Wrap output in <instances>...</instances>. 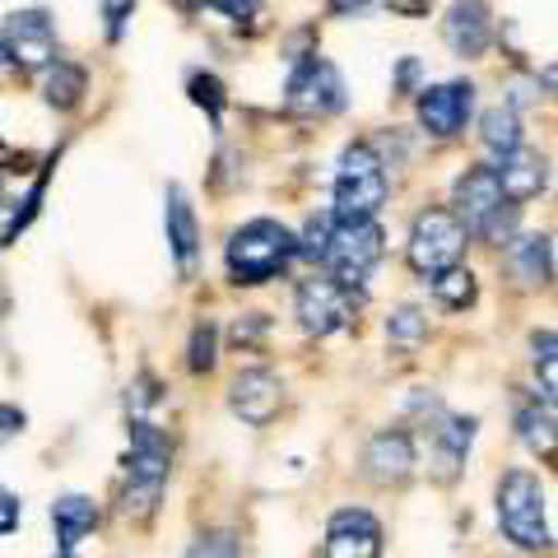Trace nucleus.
<instances>
[{
	"label": "nucleus",
	"mask_w": 558,
	"mask_h": 558,
	"mask_svg": "<svg viewBox=\"0 0 558 558\" xmlns=\"http://www.w3.org/2000/svg\"><path fill=\"white\" fill-rule=\"evenodd\" d=\"M299 256V238L279 219H252L233 229L229 247H223V266H229L233 284H266V279L284 275L289 260Z\"/></svg>",
	"instance_id": "f257e3e1"
},
{
	"label": "nucleus",
	"mask_w": 558,
	"mask_h": 558,
	"mask_svg": "<svg viewBox=\"0 0 558 558\" xmlns=\"http://www.w3.org/2000/svg\"><path fill=\"white\" fill-rule=\"evenodd\" d=\"M172 475V447L168 438L145 418L131 424V451H126V480H121V512L126 517H149L159 508L163 488Z\"/></svg>",
	"instance_id": "f03ea898"
},
{
	"label": "nucleus",
	"mask_w": 558,
	"mask_h": 558,
	"mask_svg": "<svg viewBox=\"0 0 558 558\" xmlns=\"http://www.w3.org/2000/svg\"><path fill=\"white\" fill-rule=\"evenodd\" d=\"M387 163L373 145H349L336 163V182H330V215L336 219H377L387 205Z\"/></svg>",
	"instance_id": "7ed1b4c3"
},
{
	"label": "nucleus",
	"mask_w": 558,
	"mask_h": 558,
	"mask_svg": "<svg viewBox=\"0 0 558 558\" xmlns=\"http://www.w3.org/2000/svg\"><path fill=\"white\" fill-rule=\"evenodd\" d=\"M545 484H539L531 470H508L498 484V526L512 539L517 549L545 554L549 539V508H545Z\"/></svg>",
	"instance_id": "20e7f679"
},
{
	"label": "nucleus",
	"mask_w": 558,
	"mask_h": 558,
	"mask_svg": "<svg viewBox=\"0 0 558 558\" xmlns=\"http://www.w3.org/2000/svg\"><path fill=\"white\" fill-rule=\"evenodd\" d=\"M381 252H387V233H381L377 219H336L330 223V238H326V252H322V266L330 270V279H340V284L363 289L373 266L381 260Z\"/></svg>",
	"instance_id": "39448f33"
},
{
	"label": "nucleus",
	"mask_w": 558,
	"mask_h": 558,
	"mask_svg": "<svg viewBox=\"0 0 558 558\" xmlns=\"http://www.w3.org/2000/svg\"><path fill=\"white\" fill-rule=\"evenodd\" d=\"M512 209L517 205H508V196H502V186H498V172L488 163L465 168L457 178V209H451V215L465 223V233L502 242L512 233Z\"/></svg>",
	"instance_id": "423d86ee"
},
{
	"label": "nucleus",
	"mask_w": 558,
	"mask_h": 558,
	"mask_svg": "<svg viewBox=\"0 0 558 558\" xmlns=\"http://www.w3.org/2000/svg\"><path fill=\"white\" fill-rule=\"evenodd\" d=\"M363 293L354 284H340L330 275H312L293 293V312H299V326L307 336H336V330H349L359 322Z\"/></svg>",
	"instance_id": "0eeeda50"
},
{
	"label": "nucleus",
	"mask_w": 558,
	"mask_h": 558,
	"mask_svg": "<svg viewBox=\"0 0 558 558\" xmlns=\"http://www.w3.org/2000/svg\"><path fill=\"white\" fill-rule=\"evenodd\" d=\"M465 223L451 215V209H424V215L414 219L410 229V242H405V260L410 270L418 275H438L447 266H457V260L465 256Z\"/></svg>",
	"instance_id": "6e6552de"
},
{
	"label": "nucleus",
	"mask_w": 558,
	"mask_h": 558,
	"mask_svg": "<svg viewBox=\"0 0 558 558\" xmlns=\"http://www.w3.org/2000/svg\"><path fill=\"white\" fill-rule=\"evenodd\" d=\"M0 57L5 65L24 70V75H43V70L61 57L57 47V24H51L47 10H14L5 24H0Z\"/></svg>",
	"instance_id": "1a4fd4ad"
},
{
	"label": "nucleus",
	"mask_w": 558,
	"mask_h": 558,
	"mask_svg": "<svg viewBox=\"0 0 558 558\" xmlns=\"http://www.w3.org/2000/svg\"><path fill=\"white\" fill-rule=\"evenodd\" d=\"M284 102H289V112H299V117H330V112L344 108L349 94H344L340 70L312 51V57H303L299 65H293Z\"/></svg>",
	"instance_id": "9d476101"
},
{
	"label": "nucleus",
	"mask_w": 558,
	"mask_h": 558,
	"mask_svg": "<svg viewBox=\"0 0 558 558\" xmlns=\"http://www.w3.org/2000/svg\"><path fill=\"white\" fill-rule=\"evenodd\" d=\"M418 126L433 140H457L470 126V112H475V84L470 80H447V84H428L418 89Z\"/></svg>",
	"instance_id": "9b49d317"
},
{
	"label": "nucleus",
	"mask_w": 558,
	"mask_h": 558,
	"mask_svg": "<svg viewBox=\"0 0 558 558\" xmlns=\"http://www.w3.org/2000/svg\"><path fill=\"white\" fill-rule=\"evenodd\" d=\"M381 521L363 508H340L326 521V558H381Z\"/></svg>",
	"instance_id": "f8f14e48"
},
{
	"label": "nucleus",
	"mask_w": 558,
	"mask_h": 558,
	"mask_svg": "<svg viewBox=\"0 0 558 558\" xmlns=\"http://www.w3.org/2000/svg\"><path fill=\"white\" fill-rule=\"evenodd\" d=\"M279 400H284V387H279V377L270 368H242L229 387V410L247 428H266L279 414Z\"/></svg>",
	"instance_id": "ddd939ff"
},
{
	"label": "nucleus",
	"mask_w": 558,
	"mask_h": 558,
	"mask_svg": "<svg viewBox=\"0 0 558 558\" xmlns=\"http://www.w3.org/2000/svg\"><path fill=\"white\" fill-rule=\"evenodd\" d=\"M414 438L405 428H381L377 438L368 442L363 451V470H368V480L381 484V488H400L410 475H414Z\"/></svg>",
	"instance_id": "4468645a"
},
{
	"label": "nucleus",
	"mask_w": 558,
	"mask_h": 558,
	"mask_svg": "<svg viewBox=\"0 0 558 558\" xmlns=\"http://www.w3.org/2000/svg\"><path fill=\"white\" fill-rule=\"evenodd\" d=\"M442 38L461 61H480L494 43V14H488L484 0H457L442 20Z\"/></svg>",
	"instance_id": "2eb2a0df"
},
{
	"label": "nucleus",
	"mask_w": 558,
	"mask_h": 558,
	"mask_svg": "<svg viewBox=\"0 0 558 558\" xmlns=\"http://www.w3.org/2000/svg\"><path fill=\"white\" fill-rule=\"evenodd\" d=\"M498 172V186H502V196H508V205H526L535 201L539 191L549 186V163H545V154L539 149H526V145H517L512 154H502V159L494 163Z\"/></svg>",
	"instance_id": "dca6fc26"
},
{
	"label": "nucleus",
	"mask_w": 558,
	"mask_h": 558,
	"mask_svg": "<svg viewBox=\"0 0 558 558\" xmlns=\"http://www.w3.org/2000/svg\"><path fill=\"white\" fill-rule=\"evenodd\" d=\"M163 223H168V247H172V260H178L182 279H191V275H196V260H201V219H196V205L186 201V191H182L178 182L168 186Z\"/></svg>",
	"instance_id": "f3484780"
},
{
	"label": "nucleus",
	"mask_w": 558,
	"mask_h": 558,
	"mask_svg": "<svg viewBox=\"0 0 558 558\" xmlns=\"http://www.w3.org/2000/svg\"><path fill=\"white\" fill-rule=\"evenodd\" d=\"M51 526H57L61 554H75L84 539L94 535V526H98L94 498H84V494H65V498H57V502H51Z\"/></svg>",
	"instance_id": "a211bd4d"
},
{
	"label": "nucleus",
	"mask_w": 558,
	"mask_h": 558,
	"mask_svg": "<svg viewBox=\"0 0 558 558\" xmlns=\"http://www.w3.org/2000/svg\"><path fill=\"white\" fill-rule=\"evenodd\" d=\"M470 442H475V418L442 414V424L433 428V465H438V480H457V470L465 465Z\"/></svg>",
	"instance_id": "6ab92c4d"
},
{
	"label": "nucleus",
	"mask_w": 558,
	"mask_h": 558,
	"mask_svg": "<svg viewBox=\"0 0 558 558\" xmlns=\"http://www.w3.org/2000/svg\"><path fill=\"white\" fill-rule=\"evenodd\" d=\"M84 94H89V75H84V65L75 61H51L43 70V98H47V108H57V112H70V108H80Z\"/></svg>",
	"instance_id": "aec40b11"
},
{
	"label": "nucleus",
	"mask_w": 558,
	"mask_h": 558,
	"mask_svg": "<svg viewBox=\"0 0 558 558\" xmlns=\"http://www.w3.org/2000/svg\"><path fill=\"white\" fill-rule=\"evenodd\" d=\"M480 145L494 154V159L512 154V149L521 145V117H517V108H508V102L488 108V112L480 117Z\"/></svg>",
	"instance_id": "412c9836"
},
{
	"label": "nucleus",
	"mask_w": 558,
	"mask_h": 558,
	"mask_svg": "<svg viewBox=\"0 0 558 558\" xmlns=\"http://www.w3.org/2000/svg\"><path fill=\"white\" fill-rule=\"evenodd\" d=\"M512 260H517V275L521 284H549L554 275V247L545 233H526L512 242Z\"/></svg>",
	"instance_id": "4be33fe9"
},
{
	"label": "nucleus",
	"mask_w": 558,
	"mask_h": 558,
	"mask_svg": "<svg viewBox=\"0 0 558 558\" xmlns=\"http://www.w3.org/2000/svg\"><path fill=\"white\" fill-rule=\"evenodd\" d=\"M428 279H433V299H438L447 312H465V307H475V299H480L475 275H470L461 260L457 266H447V270H438V275H428Z\"/></svg>",
	"instance_id": "5701e85b"
},
{
	"label": "nucleus",
	"mask_w": 558,
	"mask_h": 558,
	"mask_svg": "<svg viewBox=\"0 0 558 558\" xmlns=\"http://www.w3.org/2000/svg\"><path fill=\"white\" fill-rule=\"evenodd\" d=\"M517 428H521V442H526L535 457H554V405H539V400H531V405L517 410Z\"/></svg>",
	"instance_id": "b1692460"
},
{
	"label": "nucleus",
	"mask_w": 558,
	"mask_h": 558,
	"mask_svg": "<svg viewBox=\"0 0 558 558\" xmlns=\"http://www.w3.org/2000/svg\"><path fill=\"white\" fill-rule=\"evenodd\" d=\"M387 340H391V349H400V354H414V349L428 340V317L418 307H396L387 317Z\"/></svg>",
	"instance_id": "393cba45"
},
{
	"label": "nucleus",
	"mask_w": 558,
	"mask_h": 558,
	"mask_svg": "<svg viewBox=\"0 0 558 558\" xmlns=\"http://www.w3.org/2000/svg\"><path fill=\"white\" fill-rule=\"evenodd\" d=\"M186 89H191V102H196V108H209V121L219 126V121H223V102H229V98H223V84L209 75V70H196V75L186 80Z\"/></svg>",
	"instance_id": "a878e982"
},
{
	"label": "nucleus",
	"mask_w": 558,
	"mask_h": 558,
	"mask_svg": "<svg viewBox=\"0 0 558 558\" xmlns=\"http://www.w3.org/2000/svg\"><path fill=\"white\" fill-rule=\"evenodd\" d=\"M178 10L186 14H196V10H219V14H229V20H256L260 14V0H172Z\"/></svg>",
	"instance_id": "bb28decb"
},
{
	"label": "nucleus",
	"mask_w": 558,
	"mask_h": 558,
	"mask_svg": "<svg viewBox=\"0 0 558 558\" xmlns=\"http://www.w3.org/2000/svg\"><path fill=\"white\" fill-rule=\"evenodd\" d=\"M531 349H535V368L545 373L539 391H545V400L554 405V391H558V373H554V349H558V340H554V330H539V336L531 340Z\"/></svg>",
	"instance_id": "cd10ccee"
},
{
	"label": "nucleus",
	"mask_w": 558,
	"mask_h": 558,
	"mask_svg": "<svg viewBox=\"0 0 558 558\" xmlns=\"http://www.w3.org/2000/svg\"><path fill=\"white\" fill-rule=\"evenodd\" d=\"M330 223H336V215H312L307 219V229L303 233H293L299 238V256H307V260H322V252H326V238H330Z\"/></svg>",
	"instance_id": "c85d7f7f"
},
{
	"label": "nucleus",
	"mask_w": 558,
	"mask_h": 558,
	"mask_svg": "<svg viewBox=\"0 0 558 558\" xmlns=\"http://www.w3.org/2000/svg\"><path fill=\"white\" fill-rule=\"evenodd\" d=\"M215 349H219V330L215 326H209V322H201L196 326V336H191V373H209V368H215Z\"/></svg>",
	"instance_id": "c756f323"
},
{
	"label": "nucleus",
	"mask_w": 558,
	"mask_h": 558,
	"mask_svg": "<svg viewBox=\"0 0 558 558\" xmlns=\"http://www.w3.org/2000/svg\"><path fill=\"white\" fill-rule=\"evenodd\" d=\"M186 558H242V545L233 531H209L186 549Z\"/></svg>",
	"instance_id": "7c9ffc66"
},
{
	"label": "nucleus",
	"mask_w": 558,
	"mask_h": 558,
	"mask_svg": "<svg viewBox=\"0 0 558 558\" xmlns=\"http://www.w3.org/2000/svg\"><path fill=\"white\" fill-rule=\"evenodd\" d=\"M98 10H102V20H108V38L121 43V33H126V20H131L135 0H98Z\"/></svg>",
	"instance_id": "2f4dec72"
},
{
	"label": "nucleus",
	"mask_w": 558,
	"mask_h": 558,
	"mask_svg": "<svg viewBox=\"0 0 558 558\" xmlns=\"http://www.w3.org/2000/svg\"><path fill=\"white\" fill-rule=\"evenodd\" d=\"M28 428V414L20 405H0V442L5 438H20V433Z\"/></svg>",
	"instance_id": "473e14b6"
},
{
	"label": "nucleus",
	"mask_w": 558,
	"mask_h": 558,
	"mask_svg": "<svg viewBox=\"0 0 558 558\" xmlns=\"http://www.w3.org/2000/svg\"><path fill=\"white\" fill-rule=\"evenodd\" d=\"M14 526H20V498L0 488V535H10Z\"/></svg>",
	"instance_id": "72a5a7b5"
},
{
	"label": "nucleus",
	"mask_w": 558,
	"mask_h": 558,
	"mask_svg": "<svg viewBox=\"0 0 558 558\" xmlns=\"http://www.w3.org/2000/svg\"><path fill=\"white\" fill-rule=\"evenodd\" d=\"M414 80H418V61L405 57V61H400V70H396V89L400 94H414Z\"/></svg>",
	"instance_id": "f704fd0d"
},
{
	"label": "nucleus",
	"mask_w": 558,
	"mask_h": 558,
	"mask_svg": "<svg viewBox=\"0 0 558 558\" xmlns=\"http://www.w3.org/2000/svg\"><path fill=\"white\" fill-rule=\"evenodd\" d=\"M373 5H377V0H330V14H336V20H349V14H363Z\"/></svg>",
	"instance_id": "c9c22d12"
},
{
	"label": "nucleus",
	"mask_w": 558,
	"mask_h": 558,
	"mask_svg": "<svg viewBox=\"0 0 558 558\" xmlns=\"http://www.w3.org/2000/svg\"><path fill=\"white\" fill-rule=\"evenodd\" d=\"M433 0H391V10L396 14H428Z\"/></svg>",
	"instance_id": "e433bc0d"
},
{
	"label": "nucleus",
	"mask_w": 558,
	"mask_h": 558,
	"mask_svg": "<svg viewBox=\"0 0 558 558\" xmlns=\"http://www.w3.org/2000/svg\"><path fill=\"white\" fill-rule=\"evenodd\" d=\"M61 558H75V554H61Z\"/></svg>",
	"instance_id": "4c0bfd02"
}]
</instances>
